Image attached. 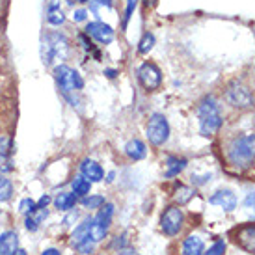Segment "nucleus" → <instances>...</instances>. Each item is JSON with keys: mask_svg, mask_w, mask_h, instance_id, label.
Segmentation results:
<instances>
[{"mask_svg": "<svg viewBox=\"0 0 255 255\" xmlns=\"http://www.w3.org/2000/svg\"><path fill=\"white\" fill-rule=\"evenodd\" d=\"M93 246H95V242L88 241V242H82L80 246H77V250L80 252V254L88 255V254H92V252H93Z\"/></svg>", "mask_w": 255, "mask_h": 255, "instance_id": "32", "label": "nucleus"}, {"mask_svg": "<svg viewBox=\"0 0 255 255\" xmlns=\"http://www.w3.org/2000/svg\"><path fill=\"white\" fill-rule=\"evenodd\" d=\"M125 155L132 160H142L147 155V149H145V143L140 142V140H130V142L125 145Z\"/></svg>", "mask_w": 255, "mask_h": 255, "instance_id": "16", "label": "nucleus"}, {"mask_svg": "<svg viewBox=\"0 0 255 255\" xmlns=\"http://www.w3.org/2000/svg\"><path fill=\"white\" fill-rule=\"evenodd\" d=\"M80 173H82V177H86L90 183H99V181H103V177H105L103 168H101L95 160H90V158H86L84 162L80 164Z\"/></svg>", "mask_w": 255, "mask_h": 255, "instance_id": "11", "label": "nucleus"}, {"mask_svg": "<svg viewBox=\"0 0 255 255\" xmlns=\"http://www.w3.org/2000/svg\"><path fill=\"white\" fill-rule=\"evenodd\" d=\"M90 226H92V218H88L84 220L80 226L73 231V237H71V244L77 248V246H80L82 242H88V241H92L90 239Z\"/></svg>", "mask_w": 255, "mask_h": 255, "instance_id": "15", "label": "nucleus"}, {"mask_svg": "<svg viewBox=\"0 0 255 255\" xmlns=\"http://www.w3.org/2000/svg\"><path fill=\"white\" fill-rule=\"evenodd\" d=\"M15 255H26V252H24V250H17V252H15Z\"/></svg>", "mask_w": 255, "mask_h": 255, "instance_id": "39", "label": "nucleus"}, {"mask_svg": "<svg viewBox=\"0 0 255 255\" xmlns=\"http://www.w3.org/2000/svg\"><path fill=\"white\" fill-rule=\"evenodd\" d=\"M37 207V203L34 201V199H30V198H26V199H22L21 201V205H19V211H21L22 214H30L34 209Z\"/></svg>", "mask_w": 255, "mask_h": 255, "instance_id": "29", "label": "nucleus"}, {"mask_svg": "<svg viewBox=\"0 0 255 255\" xmlns=\"http://www.w3.org/2000/svg\"><path fill=\"white\" fill-rule=\"evenodd\" d=\"M201 254H203V241L199 237L190 235L188 239H184L183 255H201Z\"/></svg>", "mask_w": 255, "mask_h": 255, "instance_id": "18", "label": "nucleus"}, {"mask_svg": "<svg viewBox=\"0 0 255 255\" xmlns=\"http://www.w3.org/2000/svg\"><path fill=\"white\" fill-rule=\"evenodd\" d=\"M156 4V0H145V6L147 7H153Z\"/></svg>", "mask_w": 255, "mask_h": 255, "instance_id": "38", "label": "nucleus"}, {"mask_svg": "<svg viewBox=\"0 0 255 255\" xmlns=\"http://www.w3.org/2000/svg\"><path fill=\"white\" fill-rule=\"evenodd\" d=\"M90 190H92V183L86 177H82V175L73 181V192H75L77 196H88Z\"/></svg>", "mask_w": 255, "mask_h": 255, "instance_id": "21", "label": "nucleus"}, {"mask_svg": "<svg viewBox=\"0 0 255 255\" xmlns=\"http://www.w3.org/2000/svg\"><path fill=\"white\" fill-rule=\"evenodd\" d=\"M77 2H82V4H84V2H90V0H77Z\"/></svg>", "mask_w": 255, "mask_h": 255, "instance_id": "40", "label": "nucleus"}, {"mask_svg": "<svg viewBox=\"0 0 255 255\" xmlns=\"http://www.w3.org/2000/svg\"><path fill=\"white\" fill-rule=\"evenodd\" d=\"M88 19V11L86 9H77L75 13H73V21L75 22H84Z\"/></svg>", "mask_w": 255, "mask_h": 255, "instance_id": "33", "label": "nucleus"}, {"mask_svg": "<svg viewBox=\"0 0 255 255\" xmlns=\"http://www.w3.org/2000/svg\"><path fill=\"white\" fill-rule=\"evenodd\" d=\"M138 80L147 92H156L162 86V71L153 62H143L138 67Z\"/></svg>", "mask_w": 255, "mask_h": 255, "instance_id": "7", "label": "nucleus"}, {"mask_svg": "<svg viewBox=\"0 0 255 255\" xmlns=\"http://www.w3.org/2000/svg\"><path fill=\"white\" fill-rule=\"evenodd\" d=\"M69 54V41L60 32L45 34L41 41V60L45 65H52L54 60H65Z\"/></svg>", "mask_w": 255, "mask_h": 255, "instance_id": "2", "label": "nucleus"}, {"mask_svg": "<svg viewBox=\"0 0 255 255\" xmlns=\"http://www.w3.org/2000/svg\"><path fill=\"white\" fill-rule=\"evenodd\" d=\"M198 116H199V132L201 136H213L218 132V128L222 127V114H220V105L216 103L213 95H209L199 103L198 107Z\"/></svg>", "mask_w": 255, "mask_h": 255, "instance_id": "1", "label": "nucleus"}, {"mask_svg": "<svg viewBox=\"0 0 255 255\" xmlns=\"http://www.w3.org/2000/svg\"><path fill=\"white\" fill-rule=\"evenodd\" d=\"M95 2H97V4H99V6H105V7H108V9H110V7H112V0H95Z\"/></svg>", "mask_w": 255, "mask_h": 255, "instance_id": "36", "label": "nucleus"}, {"mask_svg": "<svg viewBox=\"0 0 255 255\" xmlns=\"http://www.w3.org/2000/svg\"><path fill=\"white\" fill-rule=\"evenodd\" d=\"M54 78H56V84L60 88V92L65 99H69L75 105V99H73V93L80 92L84 88V80L78 75V71H75L69 65H56L54 67Z\"/></svg>", "mask_w": 255, "mask_h": 255, "instance_id": "4", "label": "nucleus"}, {"mask_svg": "<svg viewBox=\"0 0 255 255\" xmlns=\"http://www.w3.org/2000/svg\"><path fill=\"white\" fill-rule=\"evenodd\" d=\"M105 75H107L108 78H114L116 75H118V71H116V69H107V71H105Z\"/></svg>", "mask_w": 255, "mask_h": 255, "instance_id": "37", "label": "nucleus"}, {"mask_svg": "<svg viewBox=\"0 0 255 255\" xmlns=\"http://www.w3.org/2000/svg\"><path fill=\"white\" fill-rule=\"evenodd\" d=\"M229 162L237 168H246L255 160V134L239 136L227 151Z\"/></svg>", "mask_w": 255, "mask_h": 255, "instance_id": "3", "label": "nucleus"}, {"mask_svg": "<svg viewBox=\"0 0 255 255\" xmlns=\"http://www.w3.org/2000/svg\"><path fill=\"white\" fill-rule=\"evenodd\" d=\"M86 36L93 37L99 45H110V43L114 41V30L107 22H101V21L88 22V26H86Z\"/></svg>", "mask_w": 255, "mask_h": 255, "instance_id": "9", "label": "nucleus"}, {"mask_svg": "<svg viewBox=\"0 0 255 255\" xmlns=\"http://www.w3.org/2000/svg\"><path fill=\"white\" fill-rule=\"evenodd\" d=\"M237 242L248 254H255V226H244L237 233Z\"/></svg>", "mask_w": 255, "mask_h": 255, "instance_id": "12", "label": "nucleus"}, {"mask_svg": "<svg viewBox=\"0 0 255 255\" xmlns=\"http://www.w3.org/2000/svg\"><path fill=\"white\" fill-rule=\"evenodd\" d=\"M136 4H138V0H127V4H125V15H123V28H127L128 21H130V17L134 13L136 9Z\"/></svg>", "mask_w": 255, "mask_h": 255, "instance_id": "27", "label": "nucleus"}, {"mask_svg": "<svg viewBox=\"0 0 255 255\" xmlns=\"http://www.w3.org/2000/svg\"><path fill=\"white\" fill-rule=\"evenodd\" d=\"M147 138L149 142L156 145V147H160V145L168 142V138H170V123H168V120L164 118L162 114H153L151 116V120L147 123Z\"/></svg>", "mask_w": 255, "mask_h": 255, "instance_id": "5", "label": "nucleus"}, {"mask_svg": "<svg viewBox=\"0 0 255 255\" xmlns=\"http://www.w3.org/2000/svg\"><path fill=\"white\" fill-rule=\"evenodd\" d=\"M77 203V194L75 192H62L58 194V198L54 199V205L60 209V211H71Z\"/></svg>", "mask_w": 255, "mask_h": 255, "instance_id": "20", "label": "nucleus"}, {"mask_svg": "<svg viewBox=\"0 0 255 255\" xmlns=\"http://www.w3.org/2000/svg\"><path fill=\"white\" fill-rule=\"evenodd\" d=\"M224 252H226V242H224V241H218L213 246V248H209L205 252V254H201V255H222Z\"/></svg>", "mask_w": 255, "mask_h": 255, "instance_id": "30", "label": "nucleus"}, {"mask_svg": "<svg viewBox=\"0 0 255 255\" xmlns=\"http://www.w3.org/2000/svg\"><path fill=\"white\" fill-rule=\"evenodd\" d=\"M192 196H194V190L192 188H188V186H181L177 190V201H179V205H184V203H188L192 199Z\"/></svg>", "mask_w": 255, "mask_h": 255, "instance_id": "26", "label": "nucleus"}, {"mask_svg": "<svg viewBox=\"0 0 255 255\" xmlns=\"http://www.w3.org/2000/svg\"><path fill=\"white\" fill-rule=\"evenodd\" d=\"M47 214H49V211H47V209L36 207L32 213L26 214V222H24L26 229H28V231H37V227H39V224H41L43 220L47 218Z\"/></svg>", "mask_w": 255, "mask_h": 255, "instance_id": "17", "label": "nucleus"}, {"mask_svg": "<svg viewBox=\"0 0 255 255\" xmlns=\"http://www.w3.org/2000/svg\"><path fill=\"white\" fill-rule=\"evenodd\" d=\"M19 250V237L15 231H4L0 235V255H15Z\"/></svg>", "mask_w": 255, "mask_h": 255, "instance_id": "13", "label": "nucleus"}, {"mask_svg": "<svg viewBox=\"0 0 255 255\" xmlns=\"http://www.w3.org/2000/svg\"><path fill=\"white\" fill-rule=\"evenodd\" d=\"M209 203L222 207L224 211H233L237 207V198H235V194L231 190H218L209 198Z\"/></svg>", "mask_w": 255, "mask_h": 255, "instance_id": "10", "label": "nucleus"}, {"mask_svg": "<svg viewBox=\"0 0 255 255\" xmlns=\"http://www.w3.org/2000/svg\"><path fill=\"white\" fill-rule=\"evenodd\" d=\"M50 203V196H41V199L37 201V207H41V209H47V205Z\"/></svg>", "mask_w": 255, "mask_h": 255, "instance_id": "34", "label": "nucleus"}, {"mask_svg": "<svg viewBox=\"0 0 255 255\" xmlns=\"http://www.w3.org/2000/svg\"><path fill=\"white\" fill-rule=\"evenodd\" d=\"M226 101L235 108H252L255 107V95L250 92V88L239 84V82H233L226 90Z\"/></svg>", "mask_w": 255, "mask_h": 255, "instance_id": "6", "label": "nucleus"}, {"mask_svg": "<svg viewBox=\"0 0 255 255\" xmlns=\"http://www.w3.org/2000/svg\"><path fill=\"white\" fill-rule=\"evenodd\" d=\"M112 214H114V205L112 203H105V205L101 207L99 213H97L95 220H97L99 224H103L105 227H108L110 226V220H112Z\"/></svg>", "mask_w": 255, "mask_h": 255, "instance_id": "22", "label": "nucleus"}, {"mask_svg": "<svg viewBox=\"0 0 255 255\" xmlns=\"http://www.w3.org/2000/svg\"><path fill=\"white\" fill-rule=\"evenodd\" d=\"M153 47H155V36L153 34H143V37L140 39V43H138V52L140 54H147L149 50H153Z\"/></svg>", "mask_w": 255, "mask_h": 255, "instance_id": "24", "label": "nucleus"}, {"mask_svg": "<svg viewBox=\"0 0 255 255\" xmlns=\"http://www.w3.org/2000/svg\"><path fill=\"white\" fill-rule=\"evenodd\" d=\"M186 158H179V156H168V160H166V177L171 179L175 177V175H179L181 171L186 168Z\"/></svg>", "mask_w": 255, "mask_h": 255, "instance_id": "19", "label": "nucleus"}, {"mask_svg": "<svg viewBox=\"0 0 255 255\" xmlns=\"http://www.w3.org/2000/svg\"><path fill=\"white\" fill-rule=\"evenodd\" d=\"M13 196V184L11 181L0 175V201H7Z\"/></svg>", "mask_w": 255, "mask_h": 255, "instance_id": "23", "label": "nucleus"}, {"mask_svg": "<svg viewBox=\"0 0 255 255\" xmlns=\"http://www.w3.org/2000/svg\"><path fill=\"white\" fill-rule=\"evenodd\" d=\"M82 205L86 207V209H101V207L105 205V198L103 196H84V199H82Z\"/></svg>", "mask_w": 255, "mask_h": 255, "instance_id": "25", "label": "nucleus"}, {"mask_svg": "<svg viewBox=\"0 0 255 255\" xmlns=\"http://www.w3.org/2000/svg\"><path fill=\"white\" fill-rule=\"evenodd\" d=\"M47 22L50 26H62L65 22V15L60 9V0H50L47 9Z\"/></svg>", "mask_w": 255, "mask_h": 255, "instance_id": "14", "label": "nucleus"}, {"mask_svg": "<svg viewBox=\"0 0 255 255\" xmlns=\"http://www.w3.org/2000/svg\"><path fill=\"white\" fill-rule=\"evenodd\" d=\"M41 255H62V254H60V250H56V248H49V250H45Z\"/></svg>", "mask_w": 255, "mask_h": 255, "instance_id": "35", "label": "nucleus"}, {"mask_svg": "<svg viewBox=\"0 0 255 255\" xmlns=\"http://www.w3.org/2000/svg\"><path fill=\"white\" fill-rule=\"evenodd\" d=\"M13 151V142L6 138V136H0V155H9Z\"/></svg>", "mask_w": 255, "mask_h": 255, "instance_id": "28", "label": "nucleus"}, {"mask_svg": "<svg viewBox=\"0 0 255 255\" xmlns=\"http://www.w3.org/2000/svg\"><path fill=\"white\" fill-rule=\"evenodd\" d=\"M244 207L248 209L250 213H252V216L255 218V192H252V194H248L244 198Z\"/></svg>", "mask_w": 255, "mask_h": 255, "instance_id": "31", "label": "nucleus"}, {"mask_svg": "<svg viewBox=\"0 0 255 255\" xmlns=\"http://www.w3.org/2000/svg\"><path fill=\"white\" fill-rule=\"evenodd\" d=\"M183 222H184L183 211H181L179 207H170V209L162 214L160 227H162V231L168 235V237H173V235H177L179 231H181Z\"/></svg>", "mask_w": 255, "mask_h": 255, "instance_id": "8", "label": "nucleus"}]
</instances>
